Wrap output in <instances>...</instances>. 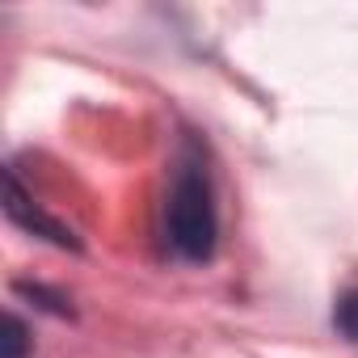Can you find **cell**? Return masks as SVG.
I'll use <instances>...</instances> for the list:
<instances>
[{
	"mask_svg": "<svg viewBox=\"0 0 358 358\" xmlns=\"http://www.w3.org/2000/svg\"><path fill=\"white\" fill-rule=\"evenodd\" d=\"M0 341H5V358H26L30 354V329H26V320L22 316H5V337H0Z\"/></svg>",
	"mask_w": 358,
	"mask_h": 358,
	"instance_id": "277c9868",
	"label": "cell"
},
{
	"mask_svg": "<svg viewBox=\"0 0 358 358\" xmlns=\"http://www.w3.org/2000/svg\"><path fill=\"white\" fill-rule=\"evenodd\" d=\"M333 324H337V333H341L345 341H358V282L337 295V303H333Z\"/></svg>",
	"mask_w": 358,
	"mask_h": 358,
	"instance_id": "3957f363",
	"label": "cell"
},
{
	"mask_svg": "<svg viewBox=\"0 0 358 358\" xmlns=\"http://www.w3.org/2000/svg\"><path fill=\"white\" fill-rule=\"evenodd\" d=\"M164 241L182 262H211L220 241V211L211 173L203 164V152L194 143H182L169 169L164 190Z\"/></svg>",
	"mask_w": 358,
	"mask_h": 358,
	"instance_id": "6da1fadb",
	"label": "cell"
},
{
	"mask_svg": "<svg viewBox=\"0 0 358 358\" xmlns=\"http://www.w3.org/2000/svg\"><path fill=\"white\" fill-rule=\"evenodd\" d=\"M5 211H9V220H13V224L30 228L34 236H47V241H55V245H76V241H72V232H68L59 220L43 215V211L26 199V190H22V182H17V173H13V169L5 173Z\"/></svg>",
	"mask_w": 358,
	"mask_h": 358,
	"instance_id": "7a4b0ae2",
	"label": "cell"
}]
</instances>
